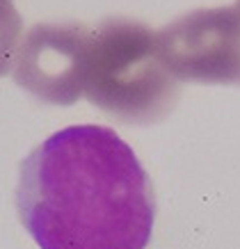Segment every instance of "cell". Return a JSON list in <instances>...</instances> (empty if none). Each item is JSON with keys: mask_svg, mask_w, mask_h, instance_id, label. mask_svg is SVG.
<instances>
[{"mask_svg": "<svg viewBox=\"0 0 240 249\" xmlns=\"http://www.w3.org/2000/svg\"><path fill=\"white\" fill-rule=\"evenodd\" d=\"M16 208L39 249H147L156 195L117 130L69 126L21 162Z\"/></svg>", "mask_w": 240, "mask_h": 249, "instance_id": "6da1fadb", "label": "cell"}, {"mask_svg": "<svg viewBox=\"0 0 240 249\" xmlns=\"http://www.w3.org/2000/svg\"><path fill=\"white\" fill-rule=\"evenodd\" d=\"M83 96L121 124L153 126L172 114L181 83L160 57L149 25L108 16L92 25Z\"/></svg>", "mask_w": 240, "mask_h": 249, "instance_id": "7a4b0ae2", "label": "cell"}, {"mask_svg": "<svg viewBox=\"0 0 240 249\" xmlns=\"http://www.w3.org/2000/svg\"><path fill=\"white\" fill-rule=\"evenodd\" d=\"M156 39L179 80L240 87V0L188 12L158 30Z\"/></svg>", "mask_w": 240, "mask_h": 249, "instance_id": "3957f363", "label": "cell"}, {"mask_svg": "<svg viewBox=\"0 0 240 249\" xmlns=\"http://www.w3.org/2000/svg\"><path fill=\"white\" fill-rule=\"evenodd\" d=\"M92 25L37 23L16 48L14 83L46 106H74L83 96Z\"/></svg>", "mask_w": 240, "mask_h": 249, "instance_id": "277c9868", "label": "cell"}, {"mask_svg": "<svg viewBox=\"0 0 240 249\" xmlns=\"http://www.w3.org/2000/svg\"><path fill=\"white\" fill-rule=\"evenodd\" d=\"M23 16L12 0H0V78L12 71L16 48L21 44Z\"/></svg>", "mask_w": 240, "mask_h": 249, "instance_id": "5b68a950", "label": "cell"}]
</instances>
